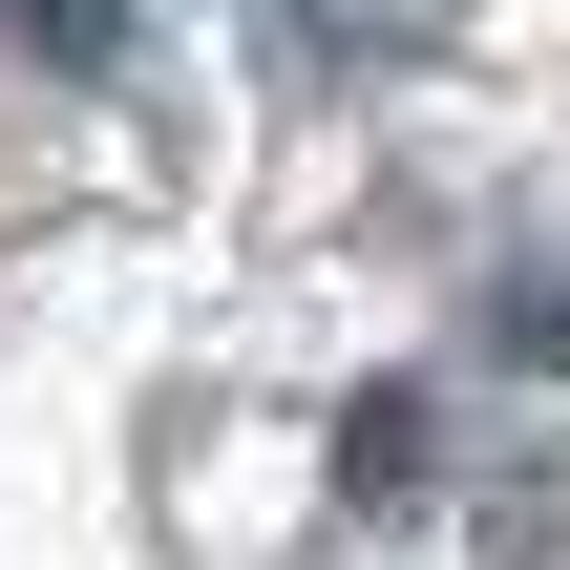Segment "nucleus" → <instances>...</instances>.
<instances>
[{"label":"nucleus","mask_w":570,"mask_h":570,"mask_svg":"<svg viewBox=\"0 0 570 570\" xmlns=\"http://www.w3.org/2000/svg\"><path fill=\"white\" fill-rule=\"evenodd\" d=\"M317 465H338V487H360V508H402V487H423V465H444V423H423V381H360V402H338V423H317Z\"/></svg>","instance_id":"nucleus-1"},{"label":"nucleus","mask_w":570,"mask_h":570,"mask_svg":"<svg viewBox=\"0 0 570 570\" xmlns=\"http://www.w3.org/2000/svg\"><path fill=\"white\" fill-rule=\"evenodd\" d=\"M487 338H508V360H550V381H570V254H529V275H487Z\"/></svg>","instance_id":"nucleus-2"},{"label":"nucleus","mask_w":570,"mask_h":570,"mask_svg":"<svg viewBox=\"0 0 570 570\" xmlns=\"http://www.w3.org/2000/svg\"><path fill=\"white\" fill-rule=\"evenodd\" d=\"M487 570H570V465H529V487H487Z\"/></svg>","instance_id":"nucleus-3"},{"label":"nucleus","mask_w":570,"mask_h":570,"mask_svg":"<svg viewBox=\"0 0 570 570\" xmlns=\"http://www.w3.org/2000/svg\"><path fill=\"white\" fill-rule=\"evenodd\" d=\"M21 63H127V0H21Z\"/></svg>","instance_id":"nucleus-4"},{"label":"nucleus","mask_w":570,"mask_h":570,"mask_svg":"<svg viewBox=\"0 0 570 570\" xmlns=\"http://www.w3.org/2000/svg\"><path fill=\"white\" fill-rule=\"evenodd\" d=\"M275 21H296V42H381V0H275Z\"/></svg>","instance_id":"nucleus-5"}]
</instances>
